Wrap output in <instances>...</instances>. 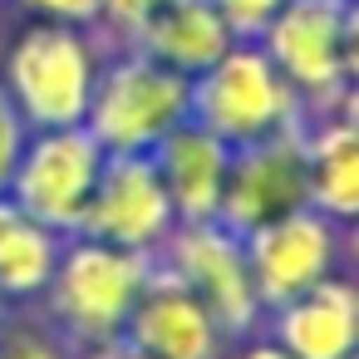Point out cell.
Returning a JSON list of instances; mask_svg holds the SVG:
<instances>
[{"label":"cell","instance_id":"cell-9","mask_svg":"<svg viewBox=\"0 0 359 359\" xmlns=\"http://www.w3.org/2000/svg\"><path fill=\"white\" fill-rule=\"evenodd\" d=\"M158 256L202 295V305L217 315V325L226 330V339H246V334L261 330L266 310L256 300L251 266H246V246H241L236 231H226L222 222L177 226Z\"/></svg>","mask_w":359,"mask_h":359},{"label":"cell","instance_id":"cell-6","mask_svg":"<svg viewBox=\"0 0 359 359\" xmlns=\"http://www.w3.org/2000/svg\"><path fill=\"white\" fill-rule=\"evenodd\" d=\"M241 246H246V266H251L261 310H276V305L305 295L310 285H320L325 276L349 271L354 226H339L315 207H295V212L246 231Z\"/></svg>","mask_w":359,"mask_h":359},{"label":"cell","instance_id":"cell-14","mask_svg":"<svg viewBox=\"0 0 359 359\" xmlns=\"http://www.w3.org/2000/svg\"><path fill=\"white\" fill-rule=\"evenodd\" d=\"M305 202L339 226L359 217V133L354 99L305 118Z\"/></svg>","mask_w":359,"mask_h":359},{"label":"cell","instance_id":"cell-18","mask_svg":"<svg viewBox=\"0 0 359 359\" xmlns=\"http://www.w3.org/2000/svg\"><path fill=\"white\" fill-rule=\"evenodd\" d=\"M0 359H79L45 320H6L0 325Z\"/></svg>","mask_w":359,"mask_h":359},{"label":"cell","instance_id":"cell-11","mask_svg":"<svg viewBox=\"0 0 359 359\" xmlns=\"http://www.w3.org/2000/svg\"><path fill=\"white\" fill-rule=\"evenodd\" d=\"M123 339L153 359H222L231 344L217 315L202 305V295L163 256L153 261V276L123 325Z\"/></svg>","mask_w":359,"mask_h":359},{"label":"cell","instance_id":"cell-1","mask_svg":"<svg viewBox=\"0 0 359 359\" xmlns=\"http://www.w3.org/2000/svg\"><path fill=\"white\" fill-rule=\"evenodd\" d=\"M153 261L158 256L123 251V246H109L94 236H65L55 276L40 295V305H45L40 320L74 354L109 344V339H123V325H128V315L153 276Z\"/></svg>","mask_w":359,"mask_h":359},{"label":"cell","instance_id":"cell-24","mask_svg":"<svg viewBox=\"0 0 359 359\" xmlns=\"http://www.w3.org/2000/svg\"><path fill=\"white\" fill-rule=\"evenodd\" d=\"M11 310H15V305H11L6 295H0V325H6V320H11Z\"/></svg>","mask_w":359,"mask_h":359},{"label":"cell","instance_id":"cell-12","mask_svg":"<svg viewBox=\"0 0 359 359\" xmlns=\"http://www.w3.org/2000/svg\"><path fill=\"white\" fill-rule=\"evenodd\" d=\"M261 334L276 339L290 359H354L359 354V290L349 271L325 276L305 295L266 310Z\"/></svg>","mask_w":359,"mask_h":359},{"label":"cell","instance_id":"cell-21","mask_svg":"<svg viewBox=\"0 0 359 359\" xmlns=\"http://www.w3.org/2000/svg\"><path fill=\"white\" fill-rule=\"evenodd\" d=\"M15 6H20V11H30V20H60V25L94 30L104 0H15Z\"/></svg>","mask_w":359,"mask_h":359},{"label":"cell","instance_id":"cell-8","mask_svg":"<svg viewBox=\"0 0 359 359\" xmlns=\"http://www.w3.org/2000/svg\"><path fill=\"white\" fill-rule=\"evenodd\" d=\"M172 231H177V217H172V202L163 192L153 158L148 153H109L99 168V182L89 192L79 236L158 256Z\"/></svg>","mask_w":359,"mask_h":359},{"label":"cell","instance_id":"cell-23","mask_svg":"<svg viewBox=\"0 0 359 359\" xmlns=\"http://www.w3.org/2000/svg\"><path fill=\"white\" fill-rule=\"evenodd\" d=\"M79 359H153V354H143V349H138V344H128V339H109V344L79 349Z\"/></svg>","mask_w":359,"mask_h":359},{"label":"cell","instance_id":"cell-20","mask_svg":"<svg viewBox=\"0 0 359 359\" xmlns=\"http://www.w3.org/2000/svg\"><path fill=\"white\" fill-rule=\"evenodd\" d=\"M212 6H217V15L231 25L236 40H256V35L271 25V15L285 6V0H212Z\"/></svg>","mask_w":359,"mask_h":359},{"label":"cell","instance_id":"cell-3","mask_svg":"<svg viewBox=\"0 0 359 359\" xmlns=\"http://www.w3.org/2000/svg\"><path fill=\"white\" fill-rule=\"evenodd\" d=\"M285 84L300 94L305 118L354 99L359 79V15L354 0H285L256 35Z\"/></svg>","mask_w":359,"mask_h":359},{"label":"cell","instance_id":"cell-19","mask_svg":"<svg viewBox=\"0 0 359 359\" xmlns=\"http://www.w3.org/2000/svg\"><path fill=\"white\" fill-rule=\"evenodd\" d=\"M25 138H30V123L20 118V109L11 104L6 84H0V192H6L11 177H15V163L25 153Z\"/></svg>","mask_w":359,"mask_h":359},{"label":"cell","instance_id":"cell-16","mask_svg":"<svg viewBox=\"0 0 359 359\" xmlns=\"http://www.w3.org/2000/svg\"><path fill=\"white\" fill-rule=\"evenodd\" d=\"M65 236L35 222L25 207H15L0 192V295L11 305H35L55 276Z\"/></svg>","mask_w":359,"mask_h":359},{"label":"cell","instance_id":"cell-22","mask_svg":"<svg viewBox=\"0 0 359 359\" xmlns=\"http://www.w3.org/2000/svg\"><path fill=\"white\" fill-rule=\"evenodd\" d=\"M222 359H290V354H285L276 339H266V334L256 330V334H246V339H231Z\"/></svg>","mask_w":359,"mask_h":359},{"label":"cell","instance_id":"cell-7","mask_svg":"<svg viewBox=\"0 0 359 359\" xmlns=\"http://www.w3.org/2000/svg\"><path fill=\"white\" fill-rule=\"evenodd\" d=\"M104 158L109 153L94 143V133L84 123H74V128H30L6 197L15 207H25L35 222H45L50 231L79 236V222H84V207H89L94 182H99Z\"/></svg>","mask_w":359,"mask_h":359},{"label":"cell","instance_id":"cell-10","mask_svg":"<svg viewBox=\"0 0 359 359\" xmlns=\"http://www.w3.org/2000/svg\"><path fill=\"white\" fill-rule=\"evenodd\" d=\"M310 207L305 202V123L256 138L246 148H231V168H226V192L217 207V222L236 236Z\"/></svg>","mask_w":359,"mask_h":359},{"label":"cell","instance_id":"cell-2","mask_svg":"<svg viewBox=\"0 0 359 359\" xmlns=\"http://www.w3.org/2000/svg\"><path fill=\"white\" fill-rule=\"evenodd\" d=\"M104 40L79 25L30 20L0 60V84L30 128H74L89 114V94L104 65Z\"/></svg>","mask_w":359,"mask_h":359},{"label":"cell","instance_id":"cell-17","mask_svg":"<svg viewBox=\"0 0 359 359\" xmlns=\"http://www.w3.org/2000/svg\"><path fill=\"white\" fill-rule=\"evenodd\" d=\"M172 0H104L99 6V20H94V35L104 40V50H128L138 40V30Z\"/></svg>","mask_w":359,"mask_h":359},{"label":"cell","instance_id":"cell-4","mask_svg":"<svg viewBox=\"0 0 359 359\" xmlns=\"http://www.w3.org/2000/svg\"><path fill=\"white\" fill-rule=\"evenodd\" d=\"M187 118L217 133L226 148H246L256 138L285 133L305 123L300 94L285 84V74L271 65L261 40H236L217 65H207L192 79Z\"/></svg>","mask_w":359,"mask_h":359},{"label":"cell","instance_id":"cell-15","mask_svg":"<svg viewBox=\"0 0 359 359\" xmlns=\"http://www.w3.org/2000/svg\"><path fill=\"white\" fill-rule=\"evenodd\" d=\"M236 45L231 25L217 15L212 0H172V6H163L128 50H143L148 60L168 65L172 74L182 79H197L207 65H217L226 50Z\"/></svg>","mask_w":359,"mask_h":359},{"label":"cell","instance_id":"cell-5","mask_svg":"<svg viewBox=\"0 0 359 359\" xmlns=\"http://www.w3.org/2000/svg\"><path fill=\"white\" fill-rule=\"evenodd\" d=\"M192 79L148 60L143 50H109L89 94L84 128L104 153H153L177 123H187Z\"/></svg>","mask_w":359,"mask_h":359},{"label":"cell","instance_id":"cell-13","mask_svg":"<svg viewBox=\"0 0 359 359\" xmlns=\"http://www.w3.org/2000/svg\"><path fill=\"white\" fill-rule=\"evenodd\" d=\"M148 158L163 177V192L172 202L177 226L217 222V207H222V192H226V168H231V148L217 133H207L202 123L187 118Z\"/></svg>","mask_w":359,"mask_h":359}]
</instances>
